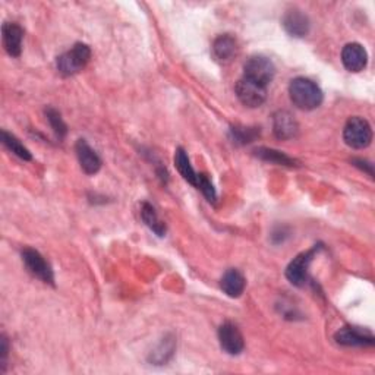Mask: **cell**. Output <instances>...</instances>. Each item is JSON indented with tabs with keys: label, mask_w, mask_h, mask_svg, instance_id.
<instances>
[{
	"label": "cell",
	"mask_w": 375,
	"mask_h": 375,
	"mask_svg": "<svg viewBox=\"0 0 375 375\" xmlns=\"http://www.w3.org/2000/svg\"><path fill=\"white\" fill-rule=\"evenodd\" d=\"M91 59V49L84 45V43H77V45L63 53L62 56L57 57V70L61 72L65 77L75 75L81 69L85 68V65Z\"/></svg>",
	"instance_id": "obj_2"
},
{
	"label": "cell",
	"mask_w": 375,
	"mask_h": 375,
	"mask_svg": "<svg viewBox=\"0 0 375 375\" xmlns=\"http://www.w3.org/2000/svg\"><path fill=\"white\" fill-rule=\"evenodd\" d=\"M352 163H353L356 167L365 170L369 176H372V175H374L372 164H371V163H368V162H365V160H362V158H353Z\"/></svg>",
	"instance_id": "obj_26"
},
{
	"label": "cell",
	"mask_w": 375,
	"mask_h": 375,
	"mask_svg": "<svg viewBox=\"0 0 375 375\" xmlns=\"http://www.w3.org/2000/svg\"><path fill=\"white\" fill-rule=\"evenodd\" d=\"M335 340L342 346H372L375 343L374 335L369 330H364L359 327L344 326L335 335Z\"/></svg>",
	"instance_id": "obj_9"
},
{
	"label": "cell",
	"mask_w": 375,
	"mask_h": 375,
	"mask_svg": "<svg viewBox=\"0 0 375 375\" xmlns=\"http://www.w3.org/2000/svg\"><path fill=\"white\" fill-rule=\"evenodd\" d=\"M141 219L157 236L166 235V223L160 217H158L155 208L150 203L141 204Z\"/></svg>",
	"instance_id": "obj_17"
},
{
	"label": "cell",
	"mask_w": 375,
	"mask_h": 375,
	"mask_svg": "<svg viewBox=\"0 0 375 375\" xmlns=\"http://www.w3.org/2000/svg\"><path fill=\"white\" fill-rule=\"evenodd\" d=\"M175 166H176L178 171L181 173V176L188 183H191L192 186H195L197 179H198V173L194 170V167L190 162V157H188L186 151L182 147H179L175 153Z\"/></svg>",
	"instance_id": "obj_18"
},
{
	"label": "cell",
	"mask_w": 375,
	"mask_h": 375,
	"mask_svg": "<svg viewBox=\"0 0 375 375\" xmlns=\"http://www.w3.org/2000/svg\"><path fill=\"white\" fill-rule=\"evenodd\" d=\"M298 131L299 126L292 113L286 110H279L274 113L273 132L279 139H292L298 135Z\"/></svg>",
	"instance_id": "obj_11"
},
{
	"label": "cell",
	"mask_w": 375,
	"mask_h": 375,
	"mask_svg": "<svg viewBox=\"0 0 375 375\" xmlns=\"http://www.w3.org/2000/svg\"><path fill=\"white\" fill-rule=\"evenodd\" d=\"M213 56L217 62L226 63L234 59L238 53V41L230 34L219 36L213 43Z\"/></svg>",
	"instance_id": "obj_15"
},
{
	"label": "cell",
	"mask_w": 375,
	"mask_h": 375,
	"mask_svg": "<svg viewBox=\"0 0 375 375\" xmlns=\"http://www.w3.org/2000/svg\"><path fill=\"white\" fill-rule=\"evenodd\" d=\"M342 62L346 69L356 74V72L365 69L368 63V53L359 43H349L342 50Z\"/></svg>",
	"instance_id": "obj_10"
},
{
	"label": "cell",
	"mask_w": 375,
	"mask_h": 375,
	"mask_svg": "<svg viewBox=\"0 0 375 375\" xmlns=\"http://www.w3.org/2000/svg\"><path fill=\"white\" fill-rule=\"evenodd\" d=\"M22 261H24L26 270L30 271L34 277L40 279L41 282H45V283L54 284L53 270L46 263L45 257H43L38 251L31 250V248H25L22 251Z\"/></svg>",
	"instance_id": "obj_7"
},
{
	"label": "cell",
	"mask_w": 375,
	"mask_h": 375,
	"mask_svg": "<svg viewBox=\"0 0 375 375\" xmlns=\"http://www.w3.org/2000/svg\"><path fill=\"white\" fill-rule=\"evenodd\" d=\"M219 342L220 348L229 355H239L245 348V342L240 330L238 328L236 324L230 321H226L220 326Z\"/></svg>",
	"instance_id": "obj_8"
},
{
	"label": "cell",
	"mask_w": 375,
	"mask_h": 375,
	"mask_svg": "<svg viewBox=\"0 0 375 375\" xmlns=\"http://www.w3.org/2000/svg\"><path fill=\"white\" fill-rule=\"evenodd\" d=\"M282 24L284 26L286 33L292 37H296V38H302V37L308 36L309 28H311V22H309L308 17L298 9H292V10L287 12L286 15L283 17Z\"/></svg>",
	"instance_id": "obj_12"
},
{
	"label": "cell",
	"mask_w": 375,
	"mask_h": 375,
	"mask_svg": "<svg viewBox=\"0 0 375 375\" xmlns=\"http://www.w3.org/2000/svg\"><path fill=\"white\" fill-rule=\"evenodd\" d=\"M289 95L292 103L300 110H314L323 103V91L316 82L299 77L292 79L289 85Z\"/></svg>",
	"instance_id": "obj_1"
},
{
	"label": "cell",
	"mask_w": 375,
	"mask_h": 375,
	"mask_svg": "<svg viewBox=\"0 0 375 375\" xmlns=\"http://www.w3.org/2000/svg\"><path fill=\"white\" fill-rule=\"evenodd\" d=\"M75 151L81 169L86 173V175H95L100 167H102V160H100L98 154L89 146V142L85 139H78Z\"/></svg>",
	"instance_id": "obj_14"
},
{
	"label": "cell",
	"mask_w": 375,
	"mask_h": 375,
	"mask_svg": "<svg viewBox=\"0 0 375 375\" xmlns=\"http://www.w3.org/2000/svg\"><path fill=\"white\" fill-rule=\"evenodd\" d=\"M2 142L10 153H13L17 157H20L21 160L30 162L33 158L30 150H28L26 147H24V144H21V141L15 135H12V134H9L6 131H2Z\"/></svg>",
	"instance_id": "obj_21"
},
{
	"label": "cell",
	"mask_w": 375,
	"mask_h": 375,
	"mask_svg": "<svg viewBox=\"0 0 375 375\" xmlns=\"http://www.w3.org/2000/svg\"><path fill=\"white\" fill-rule=\"evenodd\" d=\"M320 247H315L307 252L299 254L296 258H293V261L287 266L286 268V277L292 284L302 287L305 286V283L308 282V268L309 264L312 263V259L315 257V254L319 252Z\"/></svg>",
	"instance_id": "obj_5"
},
{
	"label": "cell",
	"mask_w": 375,
	"mask_h": 375,
	"mask_svg": "<svg viewBox=\"0 0 375 375\" xmlns=\"http://www.w3.org/2000/svg\"><path fill=\"white\" fill-rule=\"evenodd\" d=\"M46 116H47V121H49L52 129L54 131L56 137L59 139H63L66 132H68V129H66V123L63 122V119L61 116V113L57 112L56 109H53V107H47L46 109Z\"/></svg>",
	"instance_id": "obj_22"
},
{
	"label": "cell",
	"mask_w": 375,
	"mask_h": 375,
	"mask_svg": "<svg viewBox=\"0 0 375 375\" xmlns=\"http://www.w3.org/2000/svg\"><path fill=\"white\" fill-rule=\"evenodd\" d=\"M343 139L351 148L362 150L367 148L372 141V129L367 119L353 116L344 125Z\"/></svg>",
	"instance_id": "obj_3"
},
{
	"label": "cell",
	"mask_w": 375,
	"mask_h": 375,
	"mask_svg": "<svg viewBox=\"0 0 375 375\" xmlns=\"http://www.w3.org/2000/svg\"><path fill=\"white\" fill-rule=\"evenodd\" d=\"M236 95L243 106L251 109L259 107L267 98V86L247 78H240L236 84Z\"/></svg>",
	"instance_id": "obj_6"
},
{
	"label": "cell",
	"mask_w": 375,
	"mask_h": 375,
	"mask_svg": "<svg viewBox=\"0 0 375 375\" xmlns=\"http://www.w3.org/2000/svg\"><path fill=\"white\" fill-rule=\"evenodd\" d=\"M245 284L247 282H245L243 274L236 268L227 270L220 280L222 291L230 298H239L245 291Z\"/></svg>",
	"instance_id": "obj_16"
},
{
	"label": "cell",
	"mask_w": 375,
	"mask_h": 375,
	"mask_svg": "<svg viewBox=\"0 0 375 375\" xmlns=\"http://www.w3.org/2000/svg\"><path fill=\"white\" fill-rule=\"evenodd\" d=\"M195 188L204 194V197L210 201V203H213V204L215 203V199H217V192H215L214 185L211 183L208 176L204 175V173H198Z\"/></svg>",
	"instance_id": "obj_23"
},
{
	"label": "cell",
	"mask_w": 375,
	"mask_h": 375,
	"mask_svg": "<svg viewBox=\"0 0 375 375\" xmlns=\"http://www.w3.org/2000/svg\"><path fill=\"white\" fill-rule=\"evenodd\" d=\"M254 153H255L257 157H259L264 162H270V163L279 164V166H287V167L298 166V162L295 160V158L286 155L284 153L277 151V150L261 147V148H257Z\"/></svg>",
	"instance_id": "obj_19"
},
{
	"label": "cell",
	"mask_w": 375,
	"mask_h": 375,
	"mask_svg": "<svg viewBox=\"0 0 375 375\" xmlns=\"http://www.w3.org/2000/svg\"><path fill=\"white\" fill-rule=\"evenodd\" d=\"M274 75H276V66L266 56H252L243 65V78L263 86H268Z\"/></svg>",
	"instance_id": "obj_4"
},
{
	"label": "cell",
	"mask_w": 375,
	"mask_h": 375,
	"mask_svg": "<svg viewBox=\"0 0 375 375\" xmlns=\"http://www.w3.org/2000/svg\"><path fill=\"white\" fill-rule=\"evenodd\" d=\"M8 340L5 336H2V340H0V365H2V372H5V362L8 358Z\"/></svg>",
	"instance_id": "obj_25"
},
{
	"label": "cell",
	"mask_w": 375,
	"mask_h": 375,
	"mask_svg": "<svg viewBox=\"0 0 375 375\" xmlns=\"http://www.w3.org/2000/svg\"><path fill=\"white\" fill-rule=\"evenodd\" d=\"M259 137L258 128H247V126H234L230 128V139L236 146H247L254 142Z\"/></svg>",
	"instance_id": "obj_20"
},
{
	"label": "cell",
	"mask_w": 375,
	"mask_h": 375,
	"mask_svg": "<svg viewBox=\"0 0 375 375\" xmlns=\"http://www.w3.org/2000/svg\"><path fill=\"white\" fill-rule=\"evenodd\" d=\"M22 38L24 30L13 22H6L2 26V40L6 53L12 57H20L22 53Z\"/></svg>",
	"instance_id": "obj_13"
},
{
	"label": "cell",
	"mask_w": 375,
	"mask_h": 375,
	"mask_svg": "<svg viewBox=\"0 0 375 375\" xmlns=\"http://www.w3.org/2000/svg\"><path fill=\"white\" fill-rule=\"evenodd\" d=\"M173 349H175V342L171 339H167L166 342H163L160 344V352L155 351L151 355V360L158 365H162L164 362H167V359L173 355Z\"/></svg>",
	"instance_id": "obj_24"
}]
</instances>
